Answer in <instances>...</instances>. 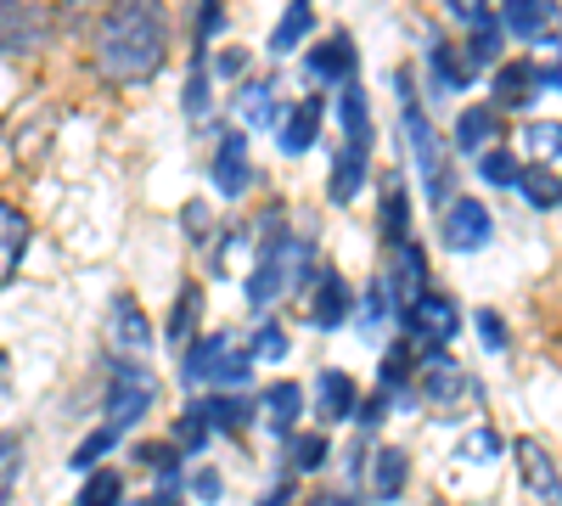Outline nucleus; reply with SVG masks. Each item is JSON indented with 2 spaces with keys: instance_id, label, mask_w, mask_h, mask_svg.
<instances>
[{
  "instance_id": "nucleus-26",
  "label": "nucleus",
  "mask_w": 562,
  "mask_h": 506,
  "mask_svg": "<svg viewBox=\"0 0 562 506\" xmlns=\"http://www.w3.org/2000/svg\"><path fill=\"white\" fill-rule=\"evenodd\" d=\"M551 23H557V7H551V0H506V12H501V29H506V34L535 40V45L551 34Z\"/></svg>"
},
{
  "instance_id": "nucleus-19",
  "label": "nucleus",
  "mask_w": 562,
  "mask_h": 506,
  "mask_svg": "<svg viewBox=\"0 0 562 506\" xmlns=\"http://www.w3.org/2000/svg\"><path fill=\"white\" fill-rule=\"evenodd\" d=\"M366 479H371V501H400L405 484H411V456L400 445H383V450H371V462H366Z\"/></svg>"
},
{
  "instance_id": "nucleus-48",
  "label": "nucleus",
  "mask_w": 562,
  "mask_h": 506,
  "mask_svg": "<svg viewBox=\"0 0 562 506\" xmlns=\"http://www.w3.org/2000/svg\"><path fill=\"white\" fill-rule=\"evenodd\" d=\"M220 29H225V7H203L198 12V52H203V40L220 34Z\"/></svg>"
},
{
  "instance_id": "nucleus-27",
  "label": "nucleus",
  "mask_w": 562,
  "mask_h": 506,
  "mask_svg": "<svg viewBox=\"0 0 562 506\" xmlns=\"http://www.w3.org/2000/svg\"><path fill=\"white\" fill-rule=\"evenodd\" d=\"M371 180V153L366 147H338V158H333V187H326V198L333 203H355V192Z\"/></svg>"
},
{
  "instance_id": "nucleus-39",
  "label": "nucleus",
  "mask_w": 562,
  "mask_h": 506,
  "mask_svg": "<svg viewBox=\"0 0 562 506\" xmlns=\"http://www.w3.org/2000/svg\"><path fill=\"white\" fill-rule=\"evenodd\" d=\"M124 501V479L113 468H97V473H85L79 484V506H119Z\"/></svg>"
},
{
  "instance_id": "nucleus-56",
  "label": "nucleus",
  "mask_w": 562,
  "mask_h": 506,
  "mask_svg": "<svg viewBox=\"0 0 562 506\" xmlns=\"http://www.w3.org/2000/svg\"><path fill=\"white\" fill-rule=\"evenodd\" d=\"M557 209H562V203H557Z\"/></svg>"
},
{
  "instance_id": "nucleus-4",
  "label": "nucleus",
  "mask_w": 562,
  "mask_h": 506,
  "mask_svg": "<svg viewBox=\"0 0 562 506\" xmlns=\"http://www.w3.org/2000/svg\"><path fill=\"white\" fill-rule=\"evenodd\" d=\"M158 372H147L140 360H113L108 366V428H135L158 405Z\"/></svg>"
},
{
  "instance_id": "nucleus-21",
  "label": "nucleus",
  "mask_w": 562,
  "mask_h": 506,
  "mask_svg": "<svg viewBox=\"0 0 562 506\" xmlns=\"http://www.w3.org/2000/svg\"><path fill=\"white\" fill-rule=\"evenodd\" d=\"M108 333H113V344H124V349H147V344H153L147 310H140L135 293H113V304H108Z\"/></svg>"
},
{
  "instance_id": "nucleus-25",
  "label": "nucleus",
  "mask_w": 562,
  "mask_h": 506,
  "mask_svg": "<svg viewBox=\"0 0 562 506\" xmlns=\"http://www.w3.org/2000/svg\"><path fill=\"white\" fill-rule=\"evenodd\" d=\"M378 232L389 237V248L411 237V192H405V180H400L394 169L383 175V203H378Z\"/></svg>"
},
{
  "instance_id": "nucleus-1",
  "label": "nucleus",
  "mask_w": 562,
  "mask_h": 506,
  "mask_svg": "<svg viewBox=\"0 0 562 506\" xmlns=\"http://www.w3.org/2000/svg\"><path fill=\"white\" fill-rule=\"evenodd\" d=\"M164 52H169V18L164 7H119L102 18L97 29V68L113 79V85H140L164 68Z\"/></svg>"
},
{
  "instance_id": "nucleus-13",
  "label": "nucleus",
  "mask_w": 562,
  "mask_h": 506,
  "mask_svg": "<svg viewBox=\"0 0 562 506\" xmlns=\"http://www.w3.org/2000/svg\"><path fill=\"white\" fill-rule=\"evenodd\" d=\"M518 473H524V490L535 506H562V468H557V456L540 445V439H518Z\"/></svg>"
},
{
  "instance_id": "nucleus-42",
  "label": "nucleus",
  "mask_w": 562,
  "mask_h": 506,
  "mask_svg": "<svg viewBox=\"0 0 562 506\" xmlns=\"http://www.w3.org/2000/svg\"><path fill=\"white\" fill-rule=\"evenodd\" d=\"M248 355L254 360H288V333H281L276 327V321H259V327H254V338H248Z\"/></svg>"
},
{
  "instance_id": "nucleus-29",
  "label": "nucleus",
  "mask_w": 562,
  "mask_h": 506,
  "mask_svg": "<svg viewBox=\"0 0 562 506\" xmlns=\"http://www.w3.org/2000/svg\"><path fill=\"white\" fill-rule=\"evenodd\" d=\"M237 119H243L248 130H265V124L281 119V113H276V85H270V79H243V85H237Z\"/></svg>"
},
{
  "instance_id": "nucleus-34",
  "label": "nucleus",
  "mask_w": 562,
  "mask_h": 506,
  "mask_svg": "<svg viewBox=\"0 0 562 506\" xmlns=\"http://www.w3.org/2000/svg\"><path fill=\"white\" fill-rule=\"evenodd\" d=\"M512 192H524L529 209H557V203H562V180H557L551 169H540V164H524V169H518V187H512Z\"/></svg>"
},
{
  "instance_id": "nucleus-15",
  "label": "nucleus",
  "mask_w": 562,
  "mask_h": 506,
  "mask_svg": "<svg viewBox=\"0 0 562 506\" xmlns=\"http://www.w3.org/2000/svg\"><path fill=\"white\" fill-rule=\"evenodd\" d=\"M315 417H321L326 428L360 417V389H355L349 372H338V366H326V372L315 378Z\"/></svg>"
},
{
  "instance_id": "nucleus-52",
  "label": "nucleus",
  "mask_w": 562,
  "mask_h": 506,
  "mask_svg": "<svg viewBox=\"0 0 562 506\" xmlns=\"http://www.w3.org/2000/svg\"><path fill=\"white\" fill-rule=\"evenodd\" d=\"M310 506H360L355 495H344V490H326V495H315Z\"/></svg>"
},
{
  "instance_id": "nucleus-45",
  "label": "nucleus",
  "mask_w": 562,
  "mask_h": 506,
  "mask_svg": "<svg viewBox=\"0 0 562 506\" xmlns=\"http://www.w3.org/2000/svg\"><path fill=\"white\" fill-rule=\"evenodd\" d=\"M389 315H394V299H389V288H383V282H371V293H366V333H378Z\"/></svg>"
},
{
  "instance_id": "nucleus-36",
  "label": "nucleus",
  "mask_w": 562,
  "mask_h": 506,
  "mask_svg": "<svg viewBox=\"0 0 562 506\" xmlns=\"http://www.w3.org/2000/svg\"><path fill=\"white\" fill-rule=\"evenodd\" d=\"M326 456H333L326 434H321V428H299V434L288 439V473H315Z\"/></svg>"
},
{
  "instance_id": "nucleus-14",
  "label": "nucleus",
  "mask_w": 562,
  "mask_h": 506,
  "mask_svg": "<svg viewBox=\"0 0 562 506\" xmlns=\"http://www.w3.org/2000/svg\"><path fill=\"white\" fill-rule=\"evenodd\" d=\"M209 175H214V187L225 192V198H243L248 192V180H254V158H248V135H220V147H214V158H209Z\"/></svg>"
},
{
  "instance_id": "nucleus-54",
  "label": "nucleus",
  "mask_w": 562,
  "mask_h": 506,
  "mask_svg": "<svg viewBox=\"0 0 562 506\" xmlns=\"http://www.w3.org/2000/svg\"><path fill=\"white\" fill-rule=\"evenodd\" d=\"M540 85H546V90H551V85L562 90V63H540Z\"/></svg>"
},
{
  "instance_id": "nucleus-24",
  "label": "nucleus",
  "mask_w": 562,
  "mask_h": 506,
  "mask_svg": "<svg viewBox=\"0 0 562 506\" xmlns=\"http://www.w3.org/2000/svg\"><path fill=\"white\" fill-rule=\"evenodd\" d=\"M23 254H29V214L18 203H0V288L18 276Z\"/></svg>"
},
{
  "instance_id": "nucleus-11",
  "label": "nucleus",
  "mask_w": 562,
  "mask_h": 506,
  "mask_svg": "<svg viewBox=\"0 0 562 506\" xmlns=\"http://www.w3.org/2000/svg\"><path fill=\"white\" fill-rule=\"evenodd\" d=\"M237 349H243L237 333H209V338H198L192 349L180 355L186 389H220V378H225V366H231V355H237Z\"/></svg>"
},
{
  "instance_id": "nucleus-37",
  "label": "nucleus",
  "mask_w": 562,
  "mask_h": 506,
  "mask_svg": "<svg viewBox=\"0 0 562 506\" xmlns=\"http://www.w3.org/2000/svg\"><path fill=\"white\" fill-rule=\"evenodd\" d=\"M180 108H186V119H209V108H214V97H209V57H203V52L192 57V68H186V97H180Z\"/></svg>"
},
{
  "instance_id": "nucleus-31",
  "label": "nucleus",
  "mask_w": 562,
  "mask_h": 506,
  "mask_svg": "<svg viewBox=\"0 0 562 506\" xmlns=\"http://www.w3.org/2000/svg\"><path fill=\"white\" fill-rule=\"evenodd\" d=\"M524 153H529V164H540V169L557 175V164H562V119L524 124Z\"/></svg>"
},
{
  "instance_id": "nucleus-22",
  "label": "nucleus",
  "mask_w": 562,
  "mask_h": 506,
  "mask_svg": "<svg viewBox=\"0 0 562 506\" xmlns=\"http://www.w3.org/2000/svg\"><path fill=\"white\" fill-rule=\"evenodd\" d=\"M198 327H203V282H186L180 293H175V310H169V327H164V338L186 355L198 344Z\"/></svg>"
},
{
  "instance_id": "nucleus-10",
  "label": "nucleus",
  "mask_w": 562,
  "mask_h": 506,
  "mask_svg": "<svg viewBox=\"0 0 562 506\" xmlns=\"http://www.w3.org/2000/svg\"><path fill=\"white\" fill-rule=\"evenodd\" d=\"M456 333H461V310H456L450 293H428V299L405 315V338H411L416 349H445Z\"/></svg>"
},
{
  "instance_id": "nucleus-16",
  "label": "nucleus",
  "mask_w": 562,
  "mask_h": 506,
  "mask_svg": "<svg viewBox=\"0 0 562 506\" xmlns=\"http://www.w3.org/2000/svg\"><path fill=\"white\" fill-rule=\"evenodd\" d=\"M304 68H310V79H315V85H338V90H344V85H355V34H344V29H338L333 40H321L315 52L304 57Z\"/></svg>"
},
{
  "instance_id": "nucleus-38",
  "label": "nucleus",
  "mask_w": 562,
  "mask_h": 506,
  "mask_svg": "<svg viewBox=\"0 0 562 506\" xmlns=\"http://www.w3.org/2000/svg\"><path fill=\"white\" fill-rule=\"evenodd\" d=\"M113 445H119V428H108V423H102L97 434H85V439L74 445L68 468H79V473H97V468H102V456H108Z\"/></svg>"
},
{
  "instance_id": "nucleus-41",
  "label": "nucleus",
  "mask_w": 562,
  "mask_h": 506,
  "mask_svg": "<svg viewBox=\"0 0 562 506\" xmlns=\"http://www.w3.org/2000/svg\"><path fill=\"white\" fill-rule=\"evenodd\" d=\"M518 153H506V147H490L484 158H479V175L490 180V187H518Z\"/></svg>"
},
{
  "instance_id": "nucleus-40",
  "label": "nucleus",
  "mask_w": 562,
  "mask_h": 506,
  "mask_svg": "<svg viewBox=\"0 0 562 506\" xmlns=\"http://www.w3.org/2000/svg\"><path fill=\"white\" fill-rule=\"evenodd\" d=\"M135 462H140V468H153L164 490H175V479H180V450H175V445H140V450H135Z\"/></svg>"
},
{
  "instance_id": "nucleus-28",
  "label": "nucleus",
  "mask_w": 562,
  "mask_h": 506,
  "mask_svg": "<svg viewBox=\"0 0 562 506\" xmlns=\"http://www.w3.org/2000/svg\"><path fill=\"white\" fill-rule=\"evenodd\" d=\"M338 124H344V142L349 147H366L371 153V102L360 85H344L338 90Z\"/></svg>"
},
{
  "instance_id": "nucleus-44",
  "label": "nucleus",
  "mask_w": 562,
  "mask_h": 506,
  "mask_svg": "<svg viewBox=\"0 0 562 506\" xmlns=\"http://www.w3.org/2000/svg\"><path fill=\"white\" fill-rule=\"evenodd\" d=\"M180 225H186V237H192V243H209V237H214L209 203H186V209H180Z\"/></svg>"
},
{
  "instance_id": "nucleus-30",
  "label": "nucleus",
  "mask_w": 562,
  "mask_h": 506,
  "mask_svg": "<svg viewBox=\"0 0 562 506\" xmlns=\"http://www.w3.org/2000/svg\"><path fill=\"white\" fill-rule=\"evenodd\" d=\"M428 74H434V90H439V97H450V90H461V85H473V74H467L461 52H456V45H445L439 34L428 40Z\"/></svg>"
},
{
  "instance_id": "nucleus-2",
  "label": "nucleus",
  "mask_w": 562,
  "mask_h": 506,
  "mask_svg": "<svg viewBox=\"0 0 562 506\" xmlns=\"http://www.w3.org/2000/svg\"><path fill=\"white\" fill-rule=\"evenodd\" d=\"M310 237L304 232H288L281 225V209H270L265 214V243H259V259H254V270H248V304L254 310H270L281 293H304V282H310Z\"/></svg>"
},
{
  "instance_id": "nucleus-49",
  "label": "nucleus",
  "mask_w": 562,
  "mask_h": 506,
  "mask_svg": "<svg viewBox=\"0 0 562 506\" xmlns=\"http://www.w3.org/2000/svg\"><path fill=\"white\" fill-rule=\"evenodd\" d=\"M214 68H220L225 79H243V68H248V52H237V45H231V52H220V57H214Z\"/></svg>"
},
{
  "instance_id": "nucleus-32",
  "label": "nucleus",
  "mask_w": 562,
  "mask_h": 506,
  "mask_svg": "<svg viewBox=\"0 0 562 506\" xmlns=\"http://www.w3.org/2000/svg\"><path fill=\"white\" fill-rule=\"evenodd\" d=\"M198 405H203V417H209L214 434H243L254 423V405L243 394H203Z\"/></svg>"
},
{
  "instance_id": "nucleus-12",
  "label": "nucleus",
  "mask_w": 562,
  "mask_h": 506,
  "mask_svg": "<svg viewBox=\"0 0 562 506\" xmlns=\"http://www.w3.org/2000/svg\"><path fill=\"white\" fill-rule=\"evenodd\" d=\"M45 40H52V12L0 0V57H29V52H40Z\"/></svg>"
},
{
  "instance_id": "nucleus-43",
  "label": "nucleus",
  "mask_w": 562,
  "mask_h": 506,
  "mask_svg": "<svg viewBox=\"0 0 562 506\" xmlns=\"http://www.w3.org/2000/svg\"><path fill=\"white\" fill-rule=\"evenodd\" d=\"M495 450H501L495 428H473V434L461 439V462H495Z\"/></svg>"
},
{
  "instance_id": "nucleus-9",
  "label": "nucleus",
  "mask_w": 562,
  "mask_h": 506,
  "mask_svg": "<svg viewBox=\"0 0 562 506\" xmlns=\"http://www.w3.org/2000/svg\"><path fill=\"white\" fill-rule=\"evenodd\" d=\"M439 237H445L450 254H479L495 237V220H490V209L479 198H450L445 220H439Z\"/></svg>"
},
{
  "instance_id": "nucleus-47",
  "label": "nucleus",
  "mask_w": 562,
  "mask_h": 506,
  "mask_svg": "<svg viewBox=\"0 0 562 506\" xmlns=\"http://www.w3.org/2000/svg\"><path fill=\"white\" fill-rule=\"evenodd\" d=\"M220 490H225V479H220L214 468H203V473H192V495H198V501H220Z\"/></svg>"
},
{
  "instance_id": "nucleus-23",
  "label": "nucleus",
  "mask_w": 562,
  "mask_h": 506,
  "mask_svg": "<svg viewBox=\"0 0 562 506\" xmlns=\"http://www.w3.org/2000/svg\"><path fill=\"white\" fill-rule=\"evenodd\" d=\"M259 411H265V423L281 434V439H293L299 434V417H304V389L299 383H270L265 394H259Z\"/></svg>"
},
{
  "instance_id": "nucleus-6",
  "label": "nucleus",
  "mask_w": 562,
  "mask_h": 506,
  "mask_svg": "<svg viewBox=\"0 0 562 506\" xmlns=\"http://www.w3.org/2000/svg\"><path fill=\"white\" fill-rule=\"evenodd\" d=\"M416 400L450 411V405H461V400H479V383L467 378L461 360H450L445 349H422V355H416Z\"/></svg>"
},
{
  "instance_id": "nucleus-35",
  "label": "nucleus",
  "mask_w": 562,
  "mask_h": 506,
  "mask_svg": "<svg viewBox=\"0 0 562 506\" xmlns=\"http://www.w3.org/2000/svg\"><path fill=\"white\" fill-rule=\"evenodd\" d=\"M209 439H214V428H209V417H203V405L192 400V405H186L180 417H175V439H169V445H175L180 456H203Z\"/></svg>"
},
{
  "instance_id": "nucleus-8",
  "label": "nucleus",
  "mask_w": 562,
  "mask_h": 506,
  "mask_svg": "<svg viewBox=\"0 0 562 506\" xmlns=\"http://www.w3.org/2000/svg\"><path fill=\"white\" fill-rule=\"evenodd\" d=\"M450 18L467 23V45H461L467 74L501 68V18H495L490 7H467V0H450Z\"/></svg>"
},
{
  "instance_id": "nucleus-5",
  "label": "nucleus",
  "mask_w": 562,
  "mask_h": 506,
  "mask_svg": "<svg viewBox=\"0 0 562 506\" xmlns=\"http://www.w3.org/2000/svg\"><path fill=\"white\" fill-rule=\"evenodd\" d=\"M428 248H422L416 237H405V243H394L389 248V259H383V276L378 282L389 288V299H394V315L405 321L422 299H428Z\"/></svg>"
},
{
  "instance_id": "nucleus-17",
  "label": "nucleus",
  "mask_w": 562,
  "mask_h": 506,
  "mask_svg": "<svg viewBox=\"0 0 562 506\" xmlns=\"http://www.w3.org/2000/svg\"><path fill=\"white\" fill-rule=\"evenodd\" d=\"M321 119H326V102H321V97H299L293 113H281V124H276L281 153H288V158L310 153V147L321 142Z\"/></svg>"
},
{
  "instance_id": "nucleus-33",
  "label": "nucleus",
  "mask_w": 562,
  "mask_h": 506,
  "mask_svg": "<svg viewBox=\"0 0 562 506\" xmlns=\"http://www.w3.org/2000/svg\"><path fill=\"white\" fill-rule=\"evenodd\" d=\"M315 29V7H304V0H293V7L288 12H281V23L270 29V52L276 57H293V45L304 40Z\"/></svg>"
},
{
  "instance_id": "nucleus-7",
  "label": "nucleus",
  "mask_w": 562,
  "mask_h": 506,
  "mask_svg": "<svg viewBox=\"0 0 562 506\" xmlns=\"http://www.w3.org/2000/svg\"><path fill=\"white\" fill-rule=\"evenodd\" d=\"M304 315H310V327H321V333H333V327H344L349 321V310H355V293H349V282H344V270H333V265H315L310 270V282H304Z\"/></svg>"
},
{
  "instance_id": "nucleus-53",
  "label": "nucleus",
  "mask_w": 562,
  "mask_h": 506,
  "mask_svg": "<svg viewBox=\"0 0 562 506\" xmlns=\"http://www.w3.org/2000/svg\"><path fill=\"white\" fill-rule=\"evenodd\" d=\"M293 501H299V495H293L288 484H276V490H270V495H265L259 506H293Z\"/></svg>"
},
{
  "instance_id": "nucleus-46",
  "label": "nucleus",
  "mask_w": 562,
  "mask_h": 506,
  "mask_svg": "<svg viewBox=\"0 0 562 506\" xmlns=\"http://www.w3.org/2000/svg\"><path fill=\"white\" fill-rule=\"evenodd\" d=\"M473 321H479V338H484L490 349H506V321H501L495 310H479Z\"/></svg>"
},
{
  "instance_id": "nucleus-50",
  "label": "nucleus",
  "mask_w": 562,
  "mask_h": 506,
  "mask_svg": "<svg viewBox=\"0 0 562 506\" xmlns=\"http://www.w3.org/2000/svg\"><path fill=\"white\" fill-rule=\"evenodd\" d=\"M389 405H394V400H389V394H371V400H366V405H360V423H366V428H371V423H378V417H389Z\"/></svg>"
},
{
  "instance_id": "nucleus-3",
  "label": "nucleus",
  "mask_w": 562,
  "mask_h": 506,
  "mask_svg": "<svg viewBox=\"0 0 562 506\" xmlns=\"http://www.w3.org/2000/svg\"><path fill=\"white\" fill-rule=\"evenodd\" d=\"M394 85H400V124H405L411 164H416V175H422V192H428V203H450V198H456V192H450V187H456V169H450V153H445V142H439V130L428 124V113H422V102H416L411 68H400Z\"/></svg>"
},
{
  "instance_id": "nucleus-55",
  "label": "nucleus",
  "mask_w": 562,
  "mask_h": 506,
  "mask_svg": "<svg viewBox=\"0 0 562 506\" xmlns=\"http://www.w3.org/2000/svg\"><path fill=\"white\" fill-rule=\"evenodd\" d=\"M147 506H180V501H175V490H158V495H153Z\"/></svg>"
},
{
  "instance_id": "nucleus-51",
  "label": "nucleus",
  "mask_w": 562,
  "mask_h": 506,
  "mask_svg": "<svg viewBox=\"0 0 562 506\" xmlns=\"http://www.w3.org/2000/svg\"><path fill=\"white\" fill-rule=\"evenodd\" d=\"M18 450H23V445H18L12 434H7V439H0V479H7V473H12V462H18Z\"/></svg>"
},
{
  "instance_id": "nucleus-18",
  "label": "nucleus",
  "mask_w": 562,
  "mask_h": 506,
  "mask_svg": "<svg viewBox=\"0 0 562 506\" xmlns=\"http://www.w3.org/2000/svg\"><path fill=\"white\" fill-rule=\"evenodd\" d=\"M540 63L535 57H518V63H501L495 68V108L506 113V108H529L535 97H540Z\"/></svg>"
},
{
  "instance_id": "nucleus-20",
  "label": "nucleus",
  "mask_w": 562,
  "mask_h": 506,
  "mask_svg": "<svg viewBox=\"0 0 562 506\" xmlns=\"http://www.w3.org/2000/svg\"><path fill=\"white\" fill-rule=\"evenodd\" d=\"M501 142V108L495 102H473V108H461L456 113V147L461 153H490Z\"/></svg>"
}]
</instances>
